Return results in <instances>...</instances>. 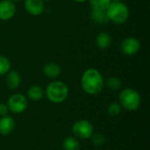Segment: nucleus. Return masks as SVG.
Here are the masks:
<instances>
[{
	"label": "nucleus",
	"mask_w": 150,
	"mask_h": 150,
	"mask_svg": "<svg viewBox=\"0 0 150 150\" xmlns=\"http://www.w3.org/2000/svg\"><path fill=\"white\" fill-rule=\"evenodd\" d=\"M111 2L113 3V2H121V1L120 0H111Z\"/></svg>",
	"instance_id": "nucleus-24"
},
{
	"label": "nucleus",
	"mask_w": 150,
	"mask_h": 150,
	"mask_svg": "<svg viewBox=\"0 0 150 150\" xmlns=\"http://www.w3.org/2000/svg\"><path fill=\"white\" fill-rule=\"evenodd\" d=\"M11 69V62L4 55H0V76L7 74Z\"/></svg>",
	"instance_id": "nucleus-20"
},
{
	"label": "nucleus",
	"mask_w": 150,
	"mask_h": 150,
	"mask_svg": "<svg viewBox=\"0 0 150 150\" xmlns=\"http://www.w3.org/2000/svg\"><path fill=\"white\" fill-rule=\"evenodd\" d=\"M75 2H77V3H84V2H86L87 0H74Z\"/></svg>",
	"instance_id": "nucleus-23"
},
{
	"label": "nucleus",
	"mask_w": 150,
	"mask_h": 150,
	"mask_svg": "<svg viewBox=\"0 0 150 150\" xmlns=\"http://www.w3.org/2000/svg\"><path fill=\"white\" fill-rule=\"evenodd\" d=\"M45 94L50 102L60 104L67 99L69 96V88L63 82L53 81L47 86Z\"/></svg>",
	"instance_id": "nucleus-2"
},
{
	"label": "nucleus",
	"mask_w": 150,
	"mask_h": 150,
	"mask_svg": "<svg viewBox=\"0 0 150 150\" xmlns=\"http://www.w3.org/2000/svg\"><path fill=\"white\" fill-rule=\"evenodd\" d=\"M96 44L99 49H107L112 44V38L107 33H99L96 37Z\"/></svg>",
	"instance_id": "nucleus-13"
},
{
	"label": "nucleus",
	"mask_w": 150,
	"mask_h": 150,
	"mask_svg": "<svg viewBox=\"0 0 150 150\" xmlns=\"http://www.w3.org/2000/svg\"><path fill=\"white\" fill-rule=\"evenodd\" d=\"M91 10L106 11L111 4V0H89Z\"/></svg>",
	"instance_id": "nucleus-17"
},
{
	"label": "nucleus",
	"mask_w": 150,
	"mask_h": 150,
	"mask_svg": "<svg viewBox=\"0 0 150 150\" xmlns=\"http://www.w3.org/2000/svg\"><path fill=\"white\" fill-rule=\"evenodd\" d=\"M63 150H80V143L76 137L68 136L63 140L62 142Z\"/></svg>",
	"instance_id": "nucleus-16"
},
{
	"label": "nucleus",
	"mask_w": 150,
	"mask_h": 150,
	"mask_svg": "<svg viewBox=\"0 0 150 150\" xmlns=\"http://www.w3.org/2000/svg\"><path fill=\"white\" fill-rule=\"evenodd\" d=\"M45 94L44 90L39 85H33L27 91L28 98L33 101H39L40 100Z\"/></svg>",
	"instance_id": "nucleus-15"
},
{
	"label": "nucleus",
	"mask_w": 150,
	"mask_h": 150,
	"mask_svg": "<svg viewBox=\"0 0 150 150\" xmlns=\"http://www.w3.org/2000/svg\"><path fill=\"white\" fill-rule=\"evenodd\" d=\"M5 82H6V85H7V87L9 89L15 90V89H17L19 86V84L21 83L20 75L17 71H15V70L9 71L7 73Z\"/></svg>",
	"instance_id": "nucleus-11"
},
{
	"label": "nucleus",
	"mask_w": 150,
	"mask_h": 150,
	"mask_svg": "<svg viewBox=\"0 0 150 150\" xmlns=\"http://www.w3.org/2000/svg\"><path fill=\"white\" fill-rule=\"evenodd\" d=\"M43 73L48 78H56L61 75L62 69L58 64L54 62H49L43 67Z\"/></svg>",
	"instance_id": "nucleus-12"
},
{
	"label": "nucleus",
	"mask_w": 150,
	"mask_h": 150,
	"mask_svg": "<svg viewBox=\"0 0 150 150\" xmlns=\"http://www.w3.org/2000/svg\"><path fill=\"white\" fill-rule=\"evenodd\" d=\"M119 103L127 111H136L141 105V96L139 92L132 88L123 89L119 96Z\"/></svg>",
	"instance_id": "nucleus-3"
},
{
	"label": "nucleus",
	"mask_w": 150,
	"mask_h": 150,
	"mask_svg": "<svg viewBox=\"0 0 150 150\" xmlns=\"http://www.w3.org/2000/svg\"><path fill=\"white\" fill-rule=\"evenodd\" d=\"M91 20L98 25H104L109 21L106 11H99V10H91Z\"/></svg>",
	"instance_id": "nucleus-14"
},
{
	"label": "nucleus",
	"mask_w": 150,
	"mask_h": 150,
	"mask_svg": "<svg viewBox=\"0 0 150 150\" xmlns=\"http://www.w3.org/2000/svg\"><path fill=\"white\" fill-rule=\"evenodd\" d=\"M91 142L98 147L103 146L105 143V137L104 134H100V133H96V134H92V135L91 136Z\"/></svg>",
	"instance_id": "nucleus-21"
},
{
	"label": "nucleus",
	"mask_w": 150,
	"mask_h": 150,
	"mask_svg": "<svg viewBox=\"0 0 150 150\" xmlns=\"http://www.w3.org/2000/svg\"><path fill=\"white\" fill-rule=\"evenodd\" d=\"M108 19L115 24L125 23L129 17V11L127 6L122 2L111 3L106 10Z\"/></svg>",
	"instance_id": "nucleus-4"
},
{
	"label": "nucleus",
	"mask_w": 150,
	"mask_h": 150,
	"mask_svg": "<svg viewBox=\"0 0 150 150\" xmlns=\"http://www.w3.org/2000/svg\"><path fill=\"white\" fill-rule=\"evenodd\" d=\"M16 12L15 4L10 0H3L0 2V19L9 20Z\"/></svg>",
	"instance_id": "nucleus-8"
},
{
	"label": "nucleus",
	"mask_w": 150,
	"mask_h": 150,
	"mask_svg": "<svg viewBox=\"0 0 150 150\" xmlns=\"http://www.w3.org/2000/svg\"><path fill=\"white\" fill-rule=\"evenodd\" d=\"M105 84L111 91H118L121 87V81L116 76H111L106 80Z\"/></svg>",
	"instance_id": "nucleus-19"
},
{
	"label": "nucleus",
	"mask_w": 150,
	"mask_h": 150,
	"mask_svg": "<svg viewBox=\"0 0 150 150\" xmlns=\"http://www.w3.org/2000/svg\"><path fill=\"white\" fill-rule=\"evenodd\" d=\"M7 106L9 108V111L13 113H21L27 107V99L24 95L20 93L13 94L8 99Z\"/></svg>",
	"instance_id": "nucleus-6"
},
{
	"label": "nucleus",
	"mask_w": 150,
	"mask_h": 150,
	"mask_svg": "<svg viewBox=\"0 0 150 150\" xmlns=\"http://www.w3.org/2000/svg\"><path fill=\"white\" fill-rule=\"evenodd\" d=\"M42 1H43V2H44V1H45V2H47V1H50V0H42Z\"/></svg>",
	"instance_id": "nucleus-25"
},
{
	"label": "nucleus",
	"mask_w": 150,
	"mask_h": 150,
	"mask_svg": "<svg viewBox=\"0 0 150 150\" xmlns=\"http://www.w3.org/2000/svg\"><path fill=\"white\" fill-rule=\"evenodd\" d=\"M81 85L83 90L90 95H98L105 86V81L100 72L91 68L86 69L81 78Z\"/></svg>",
	"instance_id": "nucleus-1"
},
{
	"label": "nucleus",
	"mask_w": 150,
	"mask_h": 150,
	"mask_svg": "<svg viewBox=\"0 0 150 150\" xmlns=\"http://www.w3.org/2000/svg\"><path fill=\"white\" fill-rule=\"evenodd\" d=\"M25 8L29 14L38 16L43 12L44 4L42 0H25Z\"/></svg>",
	"instance_id": "nucleus-9"
},
{
	"label": "nucleus",
	"mask_w": 150,
	"mask_h": 150,
	"mask_svg": "<svg viewBox=\"0 0 150 150\" xmlns=\"http://www.w3.org/2000/svg\"><path fill=\"white\" fill-rule=\"evenodd\" d=\"M13 1H21V0H13Z\"/></svg>",
	"instance_id": "nucleus-26"
},
{
	"label": "nucleus",
	"mask_w": 150,
	"mask_h": 150,
	"mask_svg": "<svg viewBox=\"0 0 150 150\" xmlns=\"http://www.w3.org/2000/svg\"><path fill=\"white\" fill-rule=\"evenodd\" d=\"M72 133L75 137L79 139H89L94 133V127L92 124L85 120H80L74 123L72 126Z\"/></svg>",
	"instance_id": "nucleus-5"
},
{
	"label": "nucleus",
	"mask_w": 150,
	"mask_h": 150,
	"mask_svg": "<svg viewBox=\"0 0 150 150\" xmlns=\"http://www.w3.org/2000/svg\"><path fill=\"white\" fill-rule=\"evenodd\" d=\"M122 107L119 102H112L107 107V113L112 117H117L120 114Z\"/></svg>",
	"instance_id": "nucleus-18"
},
{
	"label": "nucleus",
	"mask_w": 150,
	"mask_h": 150,
	"mask_svg": "<svg viewBox=\"0 0 150 150\" xmlns=\"http://www.w3.org/2000/svg\"><path fill=\"white\" fill-rule=\"evenodd\" d=\"M141 47L140 41L133 37L126 38L120 44V51L127 56L135 54Z\"/></svg>",
	"instance_id": "nucleus-7"
},
{
	"label": "nucleus",
	"mask_w": 150,
	"mask_h": 150,
	"mask_svg": "<svg viewBox=\"0 0 150 150\" xmlns=\"http://www.w3.org/2000/svg\"><path fill=\"white\" fill-rule=\"evenodd\" d=\"M15 128V121L10 116H4L0 119V134L8 135L13 132Z\"/></svg>",
	"instance_id": "nucleus-10"
},
{
	"label": "nucleus",
	"mask_w": 150,
	"mask_h": 150,
	"mask_svg": "<svg viewBox=\"0 0 150 150\" xmlns=\"http://www.w3.org/2000/svg\"><path fill=\"white\" fill-rule=\"evenodd\" d=\"M9 112V108L7 106V104H0V116L4 117V116H7Z\"/></svg>",
	"instance_id": "nucleus-22"
}]
</instances>
